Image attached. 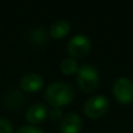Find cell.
Here are the masks:
<instances>
[{
    "label": "cell",
    "instance_id": "4fadbf2b",
    "mask_svg": "<svg viewBox=\"0 0 133 133\" xmlns=\"http://www.w3.org/2000/svg\"><path fill=\"white\" fill-rule=\"evenodd\" d=\"M0 133H13V126L6 118H0Z\"/></svg>",
    "mask_w": 133,
    "mask_h": 133
},
{
    "label": "cell",
    "instance_id": "8fae6325",
    "mask_svg": "<svg viewBox=\"0 0 133 133\" xmlns=\"http://www.w3.org/2000/svg\"><path fill=\"white\" fill-rule=\"evenodd\" d=\"M29 40L36 46H43L48 40V34L43 28H34L29 32Z\"/></svg>",
    "mask_w": 133,
    "mask_h": 133
},
{
    "label": "cell",
    "instance_id": "52a82bcc",
    "mask_svg": "<svg viewBox=\"0 0 133 133\" xmlns=\"http://www.w3.org/2000/svg\"><path fill=\"white\" fill-rule=\"evenodd\" d=\"M82 127V119L79 116L74 112L66 113L65 116H63L60 124L61 133H81Z\"/></svg>",
    "mask_w": 133,
    "mask_h": 133
},
{
    "label": "cell",
    "instance_id": "9c48e42d",
    "mask_svg": "<svg viewBox=\"0 0 133 133\" xmlns=\"http://www.w3.org/2000/svg\"><path fill=\"white\" fill-rule=\"evenodd\" d=\"M70 30V25L66 20H57L51 25L49 29V36L54 40L63 39Z\"/></svg>",
    "mask_w": 133,
    "mask_h": 133
},
{
    "label": "cell",
    "instance_id": "ba28073f",
    "mask_svg": "<svg viewBox=\"0 0 133 133\" xmlns=\"http://www.w3.org/2000/svg\"><path fill=\"white\" fill-rule=\"evenodd\" d=\"M48 116V111L44 104L41 103H36L33 104L26 112V120L29 124L36 125V124H41L43 123V120L47 118Z\"/></svg>",
    "mask_w": 133,
    "mask_h": 133
},
{
    "label": "cell",
    "instance_id": "277c9868",
    "mask_svg": "<svg viewBox=\"0 0 133 133\" xmlns=\"http://www.w3.org/2000/svg\"><path fill=\"white\" fill-rule=\"evenodd\" d=\"M91 48V41L87 35L77 34L72 36L68 42L66 50L72 58H82L87 56Z\"/></svg>",
    "mask_w": 133,
    "mask_h": 133
},
{
    "label": "cell",
    "instance_id": "8992f818",
    "mask_svg": "<svg viewBox=\"0 0 133 133\" xmlns=\"http://www.w3.org/2000/svg\"><path fill=\"white\" fill-rule=\"evenodd\" d=\"M43 84H44L43 78L41 77V75H39L36 72L26 74V75H23L21 77L20 82H19L21 90H23L26 92H30V94L41 90Z\"/></svg>",
    "mask_w": 133,
    "mask_h": 133
},
{
    "label": "cell",
    "instance_id": "30bf717a",
    "mask_svg": "<svg viewBox=\"0 0 133 133\" xmlns=\"http://www.w3.org/2000/svg\"><path fill=\"white\" fill-rule=\"evenodd\" d=\"M4 102L7 108L15 110V109L20 108L25 103V96L19 90H11V91H8L6 94Z\"/></svg>",
    "mask_w": 133,
    "mask_h": 133
},
{
    "label": "cell",
    "instance_id": "7a4b0ae2",
    "mask_svg": "<svg viewBox=\"0 0 133 133\" xmlns=\"http://www.w3.org/2000/svg\"><path fill=\"white\" fill-rule=\"evenodd\" d=\"M77 84L85 94L94 92L99 84V74L97 68L91 64H84L81 66L77 72Z\"/></svg>",
    "mask_w": 133,
    "mask_h": 133
},
{
    "label": "cell",
    "instance_id": "7c38bea8",
    "mask_svg": "<svg viewBox=\"0 0 133 133\" xmlns=\"http://www.w3.org/2000/svg\"><path fill=\"white\" fill-rule=\"evenodd\" d=\"M61 71L66 76H72L76 72H78V63L75 58L72 57H66L64 60H62L60 64Z\"/></svg>",
    "mask_w": 133,
    "mask_h": 133
},
{
    "label": "cell",
    "instance_id": "5bb4252c",
    "mask_svg": "<svg viewBox=\"0 0 133 133\" xmlns=\"http://www.w3.org/2000/svg\"><path fill=\"white\" fill-rule=\"evenodd\" d=\"M49 112V118H50L53 122H60L62 120L63 116H62V110L60 108H53Z\"/></svg>",
    "mask_w": 133,
    "mask_h": 133
},
{
    "label": "cell",
    "instance_id": "5b68a950",
    "mask_svg": "<svg viewBox=\"0 0 133 133\" xmlns=\"http://www.w3.org/2000/svg\"><path fill=\"white\" fill-rule=\"evenodd\" d=\"M112 92L119 103L131 104L133 102V82L130 78L119 77L113 83Z\"/></svg>",
    "mask_w": 133,
    "mask_h": 133
},
{
    "label": "cell",
    "instance_id": "6da1fadb",
    "mask_svg": "<svg viewBox=\"0 0 133 133\" xmlns=\"http://www.w3.org/2000/svg\"><path fill=\"white\" fill-rule=\"evenodd\" d=\"M44 98L53 108H62L69 105L75 98V90L65 82H53L48 85Z\"/></svg>",
    "mask_w": 133,
    "mask_h": 133
},
{
    "label": "cell",
    "instance_id": "9a60e30c",
    "mask_svg": "<svg viewBox=\"0 0 133 133\" xmlns=\"http://www.w3.org/2000/svg\"><path fill=\"white\" fill-rule=\"evenodd\" d=\"M16 133H44L41 129H37L35 126H30V125H26V126H21L20 129L16 131Z\"/></svg>",
    "mask_w": 133,
    "mask_h": 133
},
{
    "label": "cell",
    "instance_id": "3957f363",
    "mask_svg": "<svg viewBox=\"0 0 133 133\" xmlns=\"http://www.w3.org/2000/svg\"><path fill=\"white\" fill-rule=\"evenodd\" d=\"M110 108V102L105 96L96 95L92 96L85 102L83 106L85 116L90 119H99L102 118Z\"/></svg>",
    "mask_w": 133,
    "mask_h": 133
}]
</instances>
